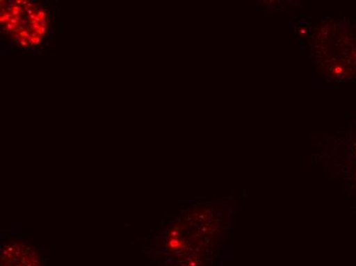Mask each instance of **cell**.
I'll use <instances>...</instances> for the list:
<instances>
[{
    "label": "cell",
    "instance_id": "2",
    "mask_svg": "<svg viewBox=\"0 0 356 266\" xmlns=\"http://www.w3.org/2000/svg\"><path fill=\"white\" fill-rule=\"evenodd\" d=\"M0 266H45L35 246L18 235H6L0 244Z\"/></svg>",
    "mask_w": 356,
    "mask_h": 266
},
{
    "label": "cell",
    "instance_id": "1",
    "mask_svg": "<svg viewBox=\"0 0 356 266\" xmlns=\"http://www.w3.org/2000/svg\"><path fill=\"white\" fill-rule=\"evenodd\" d=\"M2 30L22 47H36L49 28V13L42 6L27 0L1 2Z\"/></svg>",
    "mask_w": 356,
    "mask_h": 266
}]
</instances>
